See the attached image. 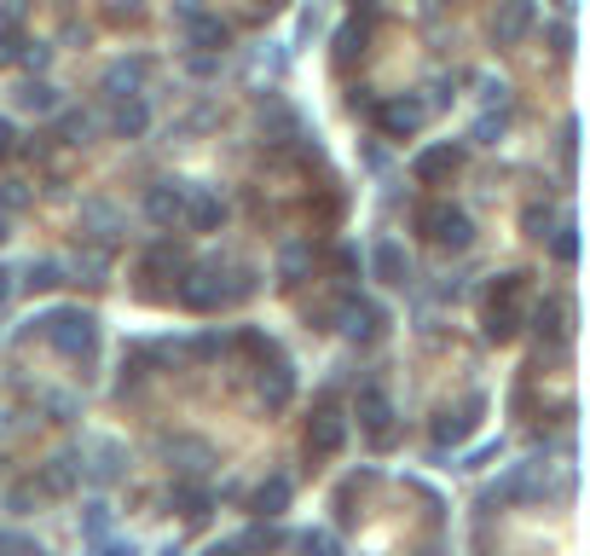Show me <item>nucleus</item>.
I'll return each instance as SVG.
<instances>
[{
    "label": "nucleus",
    "instance_id": "1",
    "mask_svg": "<svg viewBox=\"0 0 590 556\" xmlns=\"http://www.w3.org/2000/svg\"><path fill=\"white\" fill-rule=\"evenodd\" d=\"M527 325V272H504L486 285V313H480V337L486 342H516Z\"/></svg>",
    "mask_w": 590,
    "mask_h": 556
},
{
    "label": "nucleus",
    "instance_id": "2",
    "mask_svg": "<svg viewBox=\"0 0 590 556\" xmlns=\"http://www.w3.org/2000/svg\"><path fill=\"white\" fill-rule=\"evenodd\" d=\"M30 325L64 353V360H93L99 353V319L87 308H53V313H41Z\"/></svg>",
    "mask_w": 590,
    "mask_h": 556
},
{
    "label": "nucleus",
    "instance_id": "3",
    "mask_svg": "<svg viewBox=\"0 0 590 556\" xmlns=\"http://www.w3.org/2000/svg\"><path fill=\"white\" fill-rule=\"evenodd\" d=\"M179 301H186L192 313H220L226 301H232V285H226L220 261H192L179 272Z\"/></svg>",
    "mask_w": 590,
    "mask_h": 556
},
{
    "label": "nucleus",
    "instance_id": "4",
    "mask_svg": "<svg viewBox=\"0 0 590 556\" xmlns=\"http://www.w3.org/2000/svg\"><path fill=\"white\" fill-rule=\"evenodd\" d=\"M353 418H359V429L371 435V446H376V452H389V446L400 441L394 400L382 394V383H359V389H353Z\"/></svg>",
    "mask_w": 590,
    "mask_h": 556
},
{
    "label": "nucleus",
    "instance_id": "5",
    "mask_svg": "<svg viewBox=\"0 0 590 556\" xmlns=\"http://www.w3.org/2000/svg\"><path fill=\"white\" fill-rule=\"evenodd\" d=\"M330 319L342 325V337L353 348H371V342L389 337V308H376V301H365V296H342L337 308H330Z\"/></svg>",
    "mask_w": 590,
    "mask_h": 556
},
{
    "label": "nucleus",
    "instance_id": "6",
    "mask_svg": "<svg viewBox=\"0 0 590 556\" xmlns=\"http://www.w3.org/2000/svg\"><path fill=\"white\" fill-rule=\"evenodd\" d=\"M550 493V464L545 459H527V464H509L493 493H486V504H538Z\"/></svg>",
    "mask_w": 590,
    "mask_h": 556
},
{
    "label": "nucleus",
    "instance_id": "7",
    "mask_svg": "<svg viewBox=\"0 0 590 556\" xmlns=\"http://www.w3.org/2000/svg\"><path fill=\"white\" fill-rule=\"evenodd\" d=\"M417 233L428 244H441V249H469L475 244V220H469V209H457V204H428L417 215Z\"/></svg>",
    "mask_w": 590,
    "mask_h": 556
},
{
    "label": "nucleus",
    "instance_id": "8",
    "mask_svg": "<svg viewBox=\"0 0 590 556\" xmlns=\"http://www.w3.org/2000/svg\"><path fill=\"white\" fill-rule=\"evenodd\" d=\"M428 99L423 93H389L376 105V128L389 134V140H412V134H423V122H428Z\"/></svg>",
    "mask_w": 590,
    "mask_h": 556
},
{
    "label": "nucleus",
    "instance_id": "9",
    "mask_svg": "<svg viewBox=\"0 0 590 556\" xmlns=\"http://www.w3.org/2000/svg\"><path fill=\"white\" fill-rule=\"evenodd\" d=\"M342 446H348V412L324 400V406H319L313 418H307V459L324 464V459H337Z\"/></svg>",
    "mask_w": 590,
    "mask_h": 556
},
{
    "label": "nucleus",
    "instance_id": "10",
    "mask_svg": "<svg viewBox=\"0 0 590 556\" xmlns=\"http://www.w3.org/2000/svg\"><path fill=\"white\" fill-rule=\"evenodd\" d=\"M255 400H261L267 412H284L296 400V365L284 360V353H267V360L255 365Z\"/></svg>",
    "mask_w": 590,
    "mask_h": 556
},
{
    "label": "nucleus",
    "instance_id": "11",
    "mask_svg": "<svg viewBox=\"0 0 590 556\" xmlns=\"http://www.w3.org/2000/svg\"><path fill=\"white\" fill-rule=\"evenodd\" d=\"M480 412H486V394H464L457 406H446L434 418V446H464L480 429Z\"/></svg>",
    "mask_w": 590,
    "mask_h": 556
},
{
    "label": "nucleus",
    "instance_id": "12",
    "mask_svg": "<svg viewBox=\"0 0 590 556\" xmlns=\"http://www.w3.org/2000/svg\"><path fill=\"white\" fill-rule=\"evenodd\" d=\"M163 459H168V470L179 475V482H197V475L215 470V446L197 441V435H174V441H163Z\"/></svg>",
    "mask_w": 590,
    "mask_h": 556
},
{
    "label": "nucleus",
    "instance_id": "13",
    "mask_svg": "<svg viewBox=\"0 0 590 556\" xmlns=\"http://www.w3.org/2000/svg\"><path fill=\"white\" fill-rule=\"evenodd\" d=\"M527 319H532V331H538V342H545V348H561V342L573 337V325H568L573 308H568V296H545Z\"/></svg>",
    "mask_w": 590,
    "mask_h": 556
},
{
    "label": "nucleus",
    "instance_id": "14",
    "mask_svg": "<svg viewBox=\"0 0 590 556\" xmlns=\"http://www.w3.org/2000/svg\"><path fill=\"white\" fill-rule=\"evenodd\" d=\"M226 220V197L215 186H186V215H179V226H192V233H220Z\"/></svg>",
    "mask_w": 590,
    "mask_h": 556
},
{
    "label": "nucleus",
    "instance_id": "15",
    "mask_svg": "<svg viewBox=\"0 0 590 556\" xmlns=\"http://www.w3.org/2000/svg\"><path fill=\"white\" fill-rule=\"evenodd\" d=\"M457 168H464V145H428V151H417V163H412V174H417L423 186L452 181Z\"/></svg>",
    "mask_w": 590,
    "mask_h": 556
},
{
    "label": "nucleus",
    "instance_id": "16",
    "mask_svg": "<svg viewBox=\"0 0 590 556\" xmlns=\"http://www.w3.org/2000/svg\"><path fill=\"white\" fill-rule=\"evenodd\" d=\"M87 452H93L87 475H93L99 487L122 482V470H127V446H122V441H111V435H87Z\"/></svg>",
    "mask_w": 590,
    "mask_h": 556
},
{
    "label": "nucleus",
    "instance_id": "17",
    "mask_svg": "<svg viewBox=\"0 0 590 556\" xmlns=\"http://www.w3.org/2000/svg\"><path fill=\"white\" fill-rule=\"evenodd\" d=\"M35 487L46 498H70L75 487H82V464H75V452H59V459H46L41 475H35Z\"/></svg>",
    "mask_w": 590,
    "mask_h": 556
},
{
    "label": "nucleus",
    "instance_id": "18",
    "mask_svg": "<svg viewBox=\"0 0 590 556\" xmlns=\"http://www.w3.org/2000/svg\"><path fill=\"white\" fill-rule=\"evenodd\" d=\"M145 215L157 226H179V215H186V181H157L145 192Z\"/></svg>",
    "mask_w": 590,
    "mask_h": 556
},
{
    "label": "nucleus",
    "instance_id": "19",
    "mask_svg": "<svg viewBox=\"0 0 590 556\" xmlns=\"http://www.w3.org/2000/svg\"><path fill=\"white\" fill-rule=\"evenodd\" d=\"M371 272L382 278V285H394V290H405L412 285V256L394 244V238H382L376 249H371Z\"/></svg>",
    "mask_w": 590,
    "mask_h": 556
},
{
    "label": "nucleus",
    "instance_id": "20",
    "mask_svg": "<svg viewBox=\"0 0 590 556\" xmlns=\"http://www.w3.org/2000/svg\"><path fill=\"white\" fill-rule=\"evenodd\" d=\"M290 493H296V487H290V475H267V482L249 493V511L261 516V522H278V516L290 511Z\"/></svg>",
    "mask_w": 590,
    "mask_h": 556
},
{
    "label": "nucleus",
    "instance_id": "21",
    "mask_svg": "<svg viewBox=\"0 0 590 556\" xmlns=\"http://www.w3.org/2000/svg\"><path fill=\"white\" fill-rule=\"evenodd\" d=\"M527 30H532V0H504L498 18H493V41L498 47H516Z\"/></svg>",
    "mask_w": 590,
    "mask_h": 556
},
{
    "label": "nucleus",
    "instance_id": "22",
    "mask_svg": "<svg viewBox=\"0 0 590 556\" xmlns=\"http://www.w3.org/2000/svg\"><path fill=\"white\" fill-rule=\"evenodd\" d=\"M145 128H151L145 99H139V93H122V99H116V111H111V134H116V140H139Z\"/></svg>",
    "mask_w": 590,
    "mask_h": 556
},
{
    "label": "nucleus",
    "instance_id": "23",
    "mask_svg": "<svg viewBox=\"0 0 590 556\" xmlns=\"http://www.w3.org/2000/svg\"><path fill=\"white\" fill-rule=\"evenodd\" d=\"M186 47H192V53H220V47H226V23L209 18V12H192L186 18Z\"/></svg>",
    "mask_w": 590,
    "mask_h": 556
},
{
    "label": "nucleus",
    "instance_id": "24",
    "mask_svg": "<svg viewBox=\"0 0 590 556\" xmlns=\"http://www.w3.org/2000/svg\"><path fill=\"white\" fill-rule=\"evenodd\" d=\"M145 75H151V59H116V64L105 70V93H111V99H122V93H139Z\"/></svg>",
    "mask_w": 590,
    "mask_h": 556
},
{
    "label": "nucleus",
    "instance_id": "25",
    "mask_svg": "<svg viewBox=\"0 0 590 556\" xmlns=\"http://www.w3.org/2000/svg\"><path fill=\"white\" fill-rule=\"evenodd\" d=\"M307 272H313V244H284L278 249V285L284 290H296Z\"/></svg>",
    "mask_w": 590,
    "mask_h": 556
},
{
    "label": "nucleus",
    "instance_id": "26",
    "mask_svg": "<svg viewBox=\"0 0 590 556\" xmlns=\"http://www.w3.org/2000/svg\"><path fill=\"white\" fill-rule=\"evenodd\" d=\"M116 226H122V220H116V209L105 204V197H87V204H82V233H93L99 244H111Z\"/></svg>",
    "mask_w": 590,
    "mask_h": 556
},
{
    "label": "nucleus",
    "instance_id": "27",
    "mask_svg": "<svg viewBox=\"0 0 590 556\" xmlns=\"http://www.w3.org/2000/svg\"><path fill=\"white\" fill-rule=\"evenodd\" d=\"M192 261H186V249H174V244H157V249H151V256H145V278H179V272H186Z\"/></svg>",
    "mask_w": 590,
    "mask_h": 556
},
{
    "label": "nucleus",
    "instance_id": "28",
    "mask_svg": "<svg viewBox=\"0 0 590 556\" xmlns=\"http://www.w3.org/2000/svg\"><path fill=\"white\" fill-rule=\"evenodd\" d=\"M64 285V261L59 256H41V261H30V267H23V290H59Z\"/></svg>",
    "mask_w": 590,
    "mask_h": 556
},
{
    "label": "nucleus",
    "instance_id": "29",
    "mask_svg": "<svg viewBox=\"0 0 590 556\" xmlns=\"http://www.w3.org/2000/svg\"><path fill=\"white\" fill-rule=\"evenodd\" d=\"M168 504H174V511L186 516V522H203V516H209V493H203L197 482H174Z\"/></svg>",
    "mask_w": 590,
    "mask_h": 556
},
{
    "label": "nucleus",
    "instance_id": "30",
    "mask_svg": "<svg viewBox=\"0 0 590 556\" xmlns=\"http://www.w3.org/2000/svg\"><path fill=\"white\" fill-rule=\"evenodd\" d=\"M365 41H371V30H365V23H342V30H337V70H353V59L359 53H365Z\"/></svg>",
    "mask_w": 590,
    "mask_h": 556
},
{
    "label": "nucleus",
    "instance_id": "31",
    "mask_svg": "<svg viewBox=\"0 0 590 556\" xmlns=\"http://www.w3.org/2000/svg\"><path fill=\"white\" fill-rule=\"evenodd\" d=\"M111 522H116V511H111L105 498H87V504H82V534H87V539H105Z\"/></svg>",
    "mask_w": 590,
    "mask_h": 556
},
{
    "label": "nucleus",
    "instance_id": "32",
    "mask_svg": "<svg viewBox=\"0 0 590 556\" xmlns=\"http://www.w3.org/2000/svg\"><path fill=\"white\" fill-rule=\"evenodd\" d=\"M18 105H23V111H35V116H46V111H59V87L23 82V87H18Z\"/></svg>",
    "mask_w": 590,
    "mask_h": 556
},
{
    "label": "nucleus",
    "instance_id": "33",
    "mask_svg": "<svg viewBox=\"0 0 590 556\" xmlns=\"http://www.w3.org/2000/svg\"><path fill=\"white\" fill-rule=\"evenodd\" d=\"M550 226H556V209L545 204V197H532V204L521 209V233L527 238H550Z\"/></svg>",
    "mask_w": 590,
    "mask_h": 556
},
{
    "label": "nucleus",
    "instance_id": "34",
    "mask_svg": "<svg viewBox=\"0 0 590 556\" xmlns=\"http://www.w3.org/2000/svg\"><path fill=\"white\" fill-rule=\"evenodd\" d=\"M41 498H46V493L35 487V475H30V482H12V487H7V511H12V516H30V511H41Z\"/></svg>",
    "mask_w": 590,
    "mask_h": 556
},
{
    "label": "nucleus",
    "instance_id": "35",
    "mask_svg": "<svg viewBox=\"0 0 590 556\" xmlns=\"http://www.w3.org/2000/svg\"><path fill=\"white\" fill-rule=\"evenodd\" d=\"M296 550H301V556H342V545H337L330 527H307V534L296 539Z\"/></svg>",
    "mask_w": 590,
    "mask_h": 556
},
{
    "label": "nucleus",
    "instance_id": "36",
    "mask_svg": "<svg viewBox=\"0 0 590 556\" xmlns=\"http://www.w3.org/2000/svg\"><path fill=\"white\" fill-rule=\"evenodd\" d=\"M87 134H93V111H64L59 116V140L64 145H87Z\"/></svg>",
    "mask_w": 590,
    "mask_h": 556
},
{
    "label": "nucleus",
    "instance_id": "37",
    "mask_svg": "<svg viewBox=\"0 0 590 556\" xmlns=\"http://www.w3.org/2000/svg\"><path fill=\"white\" fill-rule=\"evenodd\" d=\"M550 256H556L561 267L579 261V226H556V233H550Z\"/></svg>",
    "mask_w": 590,
    "mask_h": 556
},
{
    "label": "nucleus",
    "instance_id": "38",
    "mask_svg": "<svg viewBox=\"0 0 590 556\" xmlns=\"http://www.w3.org/2000/svg\"><path fill=\"white\" fill-rule=\"evenodd\" d=\"M232 545H238V556H255V550H272V545H278V534H272V527H267V522H255V527H249V534H238Z\"/></svg>",
    "mask_w": 590,
    "mask_h": 556
},
{
    "label": "nucleus",
    "instance_id": "39",
    "mask_svg": "<svg viewBox=\"0 0 590 556\" xmlns=\"http://www.w3.org/2000/svg\"><path fill=\"white\" fill-rule=\"evenodd\" d=\"M504 122H509V116H504V105H493V111H480V122H475V140H480V145H498V134H504Z\"/></svg>",
    "mask_w": 590,
    "mask_h": 556
},
{
    "label": "nucleus",
    "instance_id": "40",
    "mask_svg": "<svg viewBox=\"0 0 590 556\" xmlns=\"http://www.w3.org/2000/svg\"><path fill=\"white\" fill-rule=\"evenodd\" d=\"M0 209L23 215V209H30V186H23V181H0Z\"/></svg>",
    "mask_w": 590,
    "mask_h": 556
},
{
    "label": "nucleus",
    "instance_id": "41",
    "mask_svg": "<svg viewBox=\"0 0 590 556\" xmlns=\"http://www.w3.org/2000/svg\"><path fill=\"white\" fill-rule=\"evenodd\" d=\"M75 267H82V272L93 278V285H105V272H111V256H105V249H82V261H75Z\"/></svg>",
    "mask_w": 590,
    "mask_h": 556
},
{
    "label": "nucleus",
    "instance_id": "42",
    "mask_svg": "<svg viewBox=\"0 0 590 556\" xmlns=\"http://www.w3.org/2000/svg\"><path fill=\"white\" fill-rule=\"evenodd\" d=\"M18 64H23V70H46V64H53V47H41V41H23Z\"/></svg>",
    "mask_w": 590,
    "mask_h": 556
},
{
    "label": "nucleus",
    "instance_id": "43",
    "mask_svg": "<svg viewBox=\"0 0 590 556\" xmlns=\"http://www.w3.org/2000/svg\"><path fill=\"white\" fill-rule=\"evenodd\" d=\"M93 556H139V545H134V539H111V534H105V539H93Z\"/></svg>",
    "mask_w": 590,
    "mask_h": 556
},
{
    "label": "nucleus",
    "instance_id": "44",
    "mask_svg": "<svg viewBox=\"0 0 590 556\" xmlns=\"http://www.w3.org/2000/svg\"><path fill=\"white\" fill-rule=\"evenodd\" d=\"M550 53L556 59H573V30H568V23H550Z\"/></svg>",
    "mask_w": 590,
    "mask_h": 556
},
{
    "label": "nucleus",
    "instance_id": "45",
    "mask_svg": "<svg viewBox=\"0 0 590 556\" xmlns=\"http://www.w3.org/2000/svg\"><path fill=\"white\" fill-rule=\"evenodd\" d=\"M0 556H41V545H30L23 534H0Z\"/></svg>",
    "mask_w": 590,
    "mask_h": 556
},
{
    "label": "nucleus",
    "instance_id": "46",
    "mask_svg": "<svg viewBox=\"0 0 590 556\" xmlns=\"http://www.w3.org/2000/svg\"><path fill=\"white\" fill-rule=\"evenodd\" d=\"M18 53H23V35L18 30H0V64H18Z\"/></svg>",
    "mask_w": 590,
    "mask_h": 556
},
{
    "label": "nucleus",
    "instance_id": "47",
    "mask_svg": "<svg viewBox=\"0 0 590 556\" xmlns=\"http://www.w3.org/2000/svg\"><path fill=\"white\" fill-rule=\"evenodd\" d=\"M46 412H53V418H75V412H82V406H75V394H46Z\"/></svg>",
    "mask_w": 590,
    "mask_h": 556
},
{
    "label": "nucleus",
    "instance_id": "48",
    "mask_svg": "<svg viewBox=\"0 0 590 556\" xmlns=\"http://www.w3.org/2000/svg\"><path fill=\"white\" fill-rule=\"evenodd\" d=\"M12 151H18V134H12V122H7V116H0V163H7V157H12Z\"/></svg>",
    "mask_w": 590,
    "mask_h": 556
},
{
    "label": "nucleus",
    "instance_id": "49",
    "mask_svg": "<svg viewBox=\"0 0 590 556\" xmlns=\"http://www.w3.org/2000/svg\"><path fill=\"white\" fill-rule=\"evenodd\" d=\"M197 556H238V545L232 539H215V545H203Z\"/></svg>",
    "mask_w": 590,
    "mask_h": 556
},
{
    "label": "nucleus",
    "instance_id": "50",
    "mask_svg": "<svg viewBox=\"0 0 590 556\" xmlns=\"http://www.w3.org/2000/svg\"><path fill=\"white\" fill-rule=\"evenodd\" d=\"M337 267H342V272H353V267H359V249H353V244H342V249H337Z\"/></svg>",
    "mask_w": 590,
    "mask_h": 556
},
{
    "label": "nucleus",
    "instance_id": "51",
    "mask_svg": "<svg viewBox=\"0 0 590 556\" xmlns=\"http://www.w3.org/2000/svg\"><path fill=\"white\" fill-rule=\"evenodd\" d=\"M12 285H18V272H12V267H0V301L12 296Z\"/></svg>",
    "mask_w": 590,
    "mask_h": 556
},
{
    "label": "nucleus",
    "instance_id": "52",
    "mask_svg": "<svg viewBox=\"0 0 590 556\" xmlns=\"http://www.w3.org/2000/svg\"><path fill=\"white\" fill-rule=\"evenodd\" d=\"M7 238H12V215H7V209H0V244H7Z\"/></svg>",
    "mask_w": 590,
    "mask_h": 556
},
{
    "label": "nucleus",
    "instance_id": "53",
    "mask_svg": "<svg viewBox=\"0 0 590 556\" xmlns=\"http://www.w3.org/2000/svg\"><path fill=\"white\" fill-rule=\"evenodd\" d=\"M556 7H561V12H573V7H579V0H556Z\"/></svg>",
    "mask_w": 590,
    "mask_h": 556
},
{
    "label": "nucleus",
    "instance_id": "54",
    "mask_svg": "<svg viewBox=\"0 0 590 556\" xmlns=\"http://www.w3.org/2000/svg\"><path fill=\"white\" fill-rule=\"evenodd\" d=\"M353 7H376V0H353Z\"/></svg>",
    "mask_w": 590,
    "mask_h": 556
},
{
    "label": "nucleus",
    "instance_id": "55",
    "mask_svg": "<svg viewBox=\"0 0 590 556\" xmlns=\"http://www.w3.org/2000/svg\"><path fill=\"white\" fill-rule=\"evenodd\" d=\"M267 7H284V0H267Z\"/></svg>",
    "mask_w": 590,
    "mask_h": 556
}]
</instances>
